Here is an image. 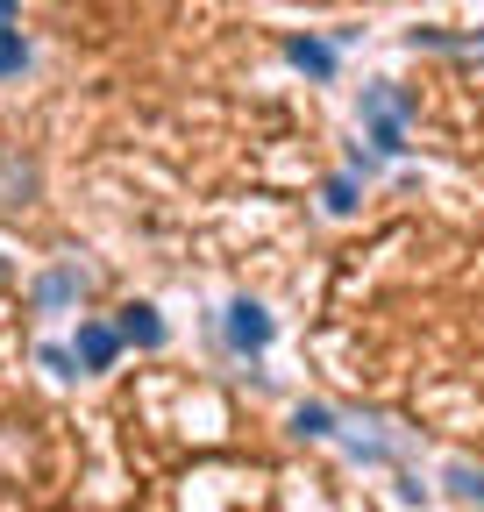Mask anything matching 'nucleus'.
I'll use <instances>...</instances> for the list:
<instances>
[{"instance_id":"nucleus-4","label":"nucleus","mask_w":484,"mask_h":512,"mask_svg":"<svg viewBox=\"0 0 484 512\" xmlns=\"http://www.w3.org/2000/svg\"><path fill=\"white\" fill-rule=\"evenodd\" d=\"M121 335H129L136 349H157V342H164V320H157V306H121Z\"/></svg>"},{"instance_id":"nucleus-1","label":"nucleus","mask_w":484,"mask_h":512,"mask_svg":"<svg viewBox=\"0 0 484 512\" xmlns=\"http://www.w3.org/2000/svg\"><path fill=\"white\" fill-rule=\"evenodd\" d=\"M363 121H371V143H378L385 157L406 150V100H399L392 86H371V93H363Z\"/></svg>"},{"instance_id":"nucleus-8","label":"nucleus","mask_w":484,"mask_h":512,"mask_svg":"<svg viewBox=\"0 0 484 512\" xmlns=\"http://www.w3.org/2000/svg\"><path fill=\"white\" fill-rule=\"evenodd\" d=\"M79 292V278L72 271H57V278H43V306H57V299H72Z\"/></svg>"},{"instance_id":"nucleus-7","label":"nucleus","mask_w":484,"mask_h":512,"mask_svg":"<svg viewBox=\"0 0 484 512\" xmlns=\"http://www.w3.org/2000/svg\"><path fill=\"white\" fill-rule=\"evenodd\" d=\"M449 491H456L463 505H484V477H477V470H463V463L449 470Z\"/></svg>"},{"instance_id":"nucleus-3","label":"nucleus","mask_w":484,"mask_h":512,"mask_svg":"<svg viewBox=\"0 0 484 512\" xmlns=\"http://www.w3.org/2000/svg\"><path fill=\"white\" fill-rule=\"evenodd\" d=\"M121 342H129V335L107 328V320H79V363H86V370H107V363L121 356Z\"/></svg>"},{"instance_id":"nucleus-9","label":"nucleus","mask_w":484,"mask_h":512,"mask_svg":"<svg viewBox=\"0 0 484 512\" xmlns=\"http://www.w3.org/2000/svg\"><path fill=\"white\" fill-rule=\"evenodd\" d=\"M292 427H299V434H335V420H328L321 406H299V420H292Z\"/></svg>"},{"instance_id":"nucleus-2","label":"nucleus","mask_w":484,"mask_h":512,"mask_svg":"<svg viewBox=\"0 0 484 512\" xmlns=\"http://www.w3.org/2000/svg\"><path fill=\"white\" fill-rule=\"evenodd\" d=\"M228 342H235L242 356H257V349L271 342V313H264L257 299H235V306H228Z\"/></svg>"},{"instance_id":"nucleus-5","label":"nucleus","mask_w":484,"mask_h":512,"mask_svg":"<svg viewBox=\"0 0 484 512\" xmlns=\"http://www.w3.org/2000/svg\"><path fill=\"white\" fill-rule=\"evenodd\" d=\"M285 57L299 64V72H314V79H328V72H335V50H328V43H314V36H292V43H285Z\"/></svg>"},{"instance_id":"nucleus-11","label":"nucleus","mask_w":484,"mask_h":512,"mask_svg":"<svg viewBox=\"0 0 484 512\" xmlns=\"http://www.w3.org/2000/svg\"><path fill=\"white\" fill-rule=\"evenodd\" d=\"M22 15V0H0V22H15Z\"/></svg>"},{"instance_id":"nucleus-10","label":"nucleus","mask_w":484,"mask_h":512,"mask_svg":"<svg viewBox=\"0 0 484 512\" xmlns=\"http://www.w3.org/2000/svg\"><path fill=\"white\" fill-rule=\"evenodd\" d=\"M328 207H335V214H349V207H356V185H349V178H335V185H328Z\"/></svg>"},{"instance_id":"nucleus-6","label":"nucleus","mask_w":484,"mask_h":512,"mask_svg":"<svg viewBox=\"0 0 484 512\" xmlns=\"http://www.w3.org/2000/svg\"><path fill=\"white\" fill-rule=\"evenodd\" d=\"M22 72H29V43L15 22H0V79H22Z\"/></svg>"}]
</instances>
